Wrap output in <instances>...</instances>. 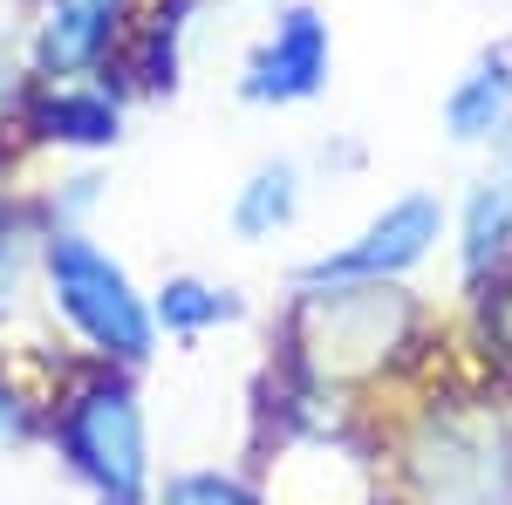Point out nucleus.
Segmentation results:
<instances>
[{"label":"nucleus","instance_id":"2eb2a0df","mask_svg":"<svg viewBox=\"0 0 512 505\" xmlns=\"http://www.w3.org/2000/svg\"><path fill=\"white\" fill-rule=\"evenodd\" d=\"M7 96H14V69H7V55H0V110H7Z\"/></svg>","mask_w":512,"mask_h":505},{"label":"nucleus","instance_id":"20e7f679","mask_svg":"<svg viewBox=\"0 0 512 505\" xmlns=\"http://www.w3.org/2000/svg\"><path fill=\"white\" fill-rule=\"evenodd\" d=\"M321 82H328V21L315 7H294V14L274 21V35L253 48L239 96L246 103H308Z\"/></svg>","mask_w":512,"mask_h":505},{"label":"nucleus","instance_id":"1a4fd4ad","mask_svg":"<svg viewBox=\"0 0 512 505\" xmlns=\"http://www.w3.org/2000/svg\"><path fill=\"white\" fill-rule=\"evenodd\" d=\"M506 246H512V171H499L465 205V273L485 280V273L506 260Z\"/></svg>","mask_w":512,"mask_h":505},{"label":"nucleus","instance_id":"0eeeda50","mask_svg":"<svg viewBox=\"0 0 512 505\" xmlns=\"http://www.w3.org/2000/svg\"><path fill=\"white\" fill-rule=\"evenodd\" d=\"M444 117H451V137H465V144L506 130V117H512V62L506 55L478 62L472 76L451 89V110H444Z\"/></svg>","mask_w":512,"mask_h":505},{"label":"nucleus","instance_id":"7ed1b4c3","mask_svg":"<svg viewBox=\"0 0 512 505\" xmlns=\"http://www.w3.org/2000/svg\"><path fill=\"white\" fill-rule=\"evenodd\" d=\"M62 451L76 458L110 505H137L144 492V417H137V396L123 383H82L62 410Z\"/></svg>","mask_w":512,"mask_h":505},{"label":"nucleus","instance_id":"9b49d317","mask_svg":"<svg viewBox=\"0 0 512 505\" xmlns=\"http://www.w3.org/2000/svg\"><path fill=\"white\" fill-rule=\"evenodd\" d=\"M151 314H158L171 335H205V328H219V321H239V301L226 287H205V280H171Z\"/></svg>","mask_w":512,"mask_h":505},{"label":"nucleus","instance_id":"f03ea898","mask_svg":"<svg viewBox=\"0 0 512 505\" xmlns=\"http://www.w3.org/2000/svg\"><path fill=\"white\" fill-rule=\"evenodd\" d=\"M410 301L390 280H321V294L301 301V342L321 376H362L403 342Z\"/></svg>","mask_w":512,"mask_h":505},{"label":"nucleus","instance_id":"6e6552de","mask_svg":"<svg viewBox=\"0 0 512 505\" xmlns=\"http://www.w3.org/2000/svg\"><path fill=\"white\" fill-rule=\"evenodd\" d=\"M117 103L103 96V89H55L48 103L35 110V130L48 144H82V151H96V144H117Z\"/></svg>","mask_w":512,"mask_h":505},{"label":"nucleus","instance_id":"dca6fc26","mask_svg":"<svg viewBox=\"0 0 512 505\" xmlns=\"http://www.w3.org/2000/svg\"><path fill=\"white\" fill-rule=\"evenodd\" d=\"M499 335L512 342V287H506V301H499Z\"/></svg>","mask_w":512,"mask_h":505},{"label":"nucleus","instance_id":"f8f14e48","mask_svg":"<svg viewBox=\"0 0 512 505\" xmlns=\"http://www.w3.org/2000/svg\"><path fill=\"white\" fill-rule=\"evenodd\" d=\"M28 253H35V226H28V212L0 198V314L14 308V294H21Z\"/></svg>","mask_w":512,"mask_h":505},{"label":"nucleus","instance_id":"f257e3e1","mask_svg":"<svg viewBox=\"0 0 512 505\" xmlns=\"http://www.w3.org/2000/svg\"><path fill=\"white\" fill-rule=\"evenodd\" d=\"M48 287H55V308L89 335V349L117 355V362L151 355L158 314L144 308V294L130 287V273L103 246H89L82 233H55L48 239Z\"/></svg>","mask_w":512,"mask_h":505},{"label":"nucleus","instance_id":"ddd939ff","mask_svg":"<svg viewBox=\"0 0 512 505\" xmlns=\"http://www.w3.org/2000/svg\"><path fill=\"white\" fill-rule=\"evenodd\" d=\"M171 505H260V499L219 471H192V478H171Z\"/></svg>","mask_w":512,"mask_h":505},{"label":"nucleus","instance_id":"4468645a","mask_svg":"<svg viewBox=\"0 0 512 505\" xmlns=\"http://www.w3.org/2000/svg\"><path fill=\"white\" fill-rule=\"evenodd\" d=\"M14 430H21V403L0 389V437H14Z\"/></svg>","mask_w":512,"mask_h":505},{"label":"nucleus","instance_id":"9d476101","mask_svg":"<svg viewBox=\"0 0 512 505\" xmlns=\"http://www.w3.org/2000/svg\"><path fill=\"white\" fill-rule=\"evenodd\" d=\"M294 219V164H267L239 185V205H233V226L246 239H274L280 226Z\"/></svg>","mask_w":512,"mask_h":505},{"label":"nucleus","instance_id":"39448f33","mask_svg":"<svg viewBox=\"0 0 512 505\" xmlns=\"http://www.w3.org/2000/svg\"><path fill=\"white\" fill-rule=\"evenodd\" d=\"M437 226H444L437 198H403V205H390V212H383L369 233L355 239V246H342V253L315 260L301 280H308V287H321V280H396L403 267H417V260L431 253Z\"/></svg>","mask_w":512,"mask_h":505},{"label":"nucleus","instance_id":"423d86ee","mask_svg":"<svg viewBox=\"0 0 512 505\" xmlns=\"http://www.w3.org/2000/svg\"><path fill=\"white\" fill-rule=\"evenodd\" d=\"M130 21V0H41V69L48 76H82L110 55V41Z\"/></svg>","mask_w":512,"mask_h":505}]
</instances>
